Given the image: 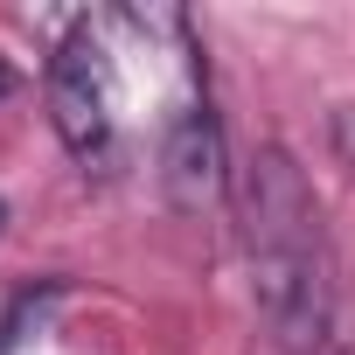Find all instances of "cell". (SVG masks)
I'll return each mask as SVG.
<instances>
[{
	"mask_svg": "<svg viewBox=\"0 0 355 355\" xmlns=\"http://www.w3.org/2000/svg\"><path fill=\"white\" fill-rule=\"evenodd\" d=\"M0 237H8V202H0Z\"/></svg>",
	"mask_w": 355,
	"mask_h": 355,
	"instance_id": "52a82bcc",
	"label": "cell"
},
{
	"mask_svg": "<svg viewBox=\"0 0 355 355\" xmlns=\"http://www.w3.org/2000/svg\"><path fill=\"white\" fill-rule=\"evenodd\" d=\"M8 91H15V63H8V56H0V98H8Z\"/></svg>",
	"mask_w": 355,
	"mask_h": 355,
	"instance_id": "8992f818",
	"label": "cell"
},
{
	"mask_svg": "<svg viewBox=\"0 0 355 355\" xmlns=\"http://www.w3.org/2000/svg\"><path fill=\"white\" fill-rule=\"evenodd\" d=\"M237 237L251 265V306L286 355H334V244L306 167L286 146H258L237 174Z\"/></svg>",
	"mask_w": 355,
	"mask_h": 355,
	"instance_id": "6da1fadb",
	"label": "cell"
},
{
	"mask_svg": "<svg viewBox=\"0 0 355 355\" xmlns=\"http://www.w3.org/2000/svg\"><path fill=\"white\" fill-rule=\"evenodd\" d=\"M327 146H334V160L355 174V105H334V112H327Z\"/></svg>",
	"mask_w": 355,
	"mask_h": 355,
	"instance_id": "5b68a950",
	"label": "cell"
},
{
	"mask_svg": "<svg viewBox=\"0 0 355 355\" xmlns=\"http://www.w3.org/2000/svg\"><path fill=\"white\" fill-rule=\"evenodd\" d=\"M160 189L182 216H202L223 202L230 174H223V132H216L209 98H182L174 119L160 125Z\"/></svg>",
	"mask_w": 355,
	"mask_h": 355,
	"instance_id": "3957f363",
	"label": "cell"
},
{
	"mask_svg": "<svg viewBox=\"0 0 355 355\" xmlns=\"http://www.w3.org/2000/svg\"><path fill=\"white\" fill-rule=\"evenodd\" d=\"M35 313H42V300H35V293L8 300V313H0V355H15V348L35 334Z\"/></svg>",
	"mask_w": 355,
	"mask_h": 355,
	"instance_id": "277c9868",
	"label": "cell"
},
{
	"mask_svg": "<svg viewBox=\"0 0 355 355\" xmlns=\"http://www.w3.org/2000/svg\"><path fill=\"white\" fill-rule=\"evenodd\" d=\"M49 119L84 174H112L119 160V63H112V15H84L49 56Z\"/></svg>",
	"mask_w": 355,
	"mask_h": 355,
	"instance_id": "7a4b0ae2",
	"label": "cell"
}]
</instances>
